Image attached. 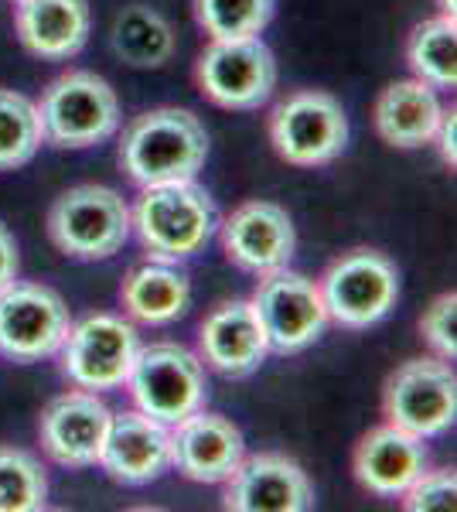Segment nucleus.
Wrapping results in <instances>:
<instances>
[{
    "label": "nucleus",
    "mask_w": 457,
    "mask_h": 512,
    "mask_svg": "<svg viewBox=\"0 0 457 512\" xmlns=\"http://www.w3.org/2000/svg\"><path fill=\"white\" fill-rule=\"evenodd\" d=\"M205 158H209L205 123L178 106L140 113L120 140V168L140 188L191 181L205 168Z\"/></svg>",
    "instance_id": "nucleus-1"
},
{
    "label": "nucleus",
    "mask_w": 457,
    "mask_h": 512,
    "mask_svg": "<svg viewBox=\"0 0 457 512\" xmlns=\"http://www.w3.org/2000/svg\"><path fill=\"white\" fill-rule=\"evenodd\" d=\"M130 229H137L140 246L151 253V260L181 263L209 246L219 229V212L195 178L171 181L144 188L130 212Z\"/></svg>",
    "instance_id": "nucleus-2"
},
{
    "label": "nucleus",
    "mask_w": 457,
    "mask_h": 512,
    "mask_svg": "<svg viewBox=\"0 0 457 512\" xmlns=\"http://www.w3.org/2000/svg\"><path fill=\"white\" fill-rule=\"evenodd\" d=\"M41 134L52 147L86 151L110 140L120 127V99L96 72L72 69L48 82L38 103Z\"/></svg>",
    "instance_id": "nucleus-3"
},
{
    "label": "nucleus",
    "mask_w": 457,
    "mask_h": 512,
    "mask_svg": "<svg viewBox=\"0 0 457 512\" xmlns=\"http://www.w3.org/2000/svg\"><path fill=\"white\" fill-rule=\"evenodd\" d=\"M48 236L72 260H110L130 236V209L106 185H76L48 209Z\"/></svg>",
    "instance_id": "nucleus-4"
},
{
    "label": "nucleus",
    "mask_w": 457,
    "mask_h": 512,
    "mask_svg": "<svg viewBox=\"0 0 457 512\" xmlns=\"http://www.w3.org/2000/svg\"><path fill=\"white\" fill-rule=\"evenodd\" d=\"M127 386L140 414L168 427L202 410L205 393H209L202 359L174 342H154L137 349Z\"/></svg>",
    "instance_id": "nucleus-5"
},
{
    "label": "nucleus",
    "mask_w": 457,
    "mask_h": 512,
    "mask_svg": "<svg viewBox=\"0 0 457 512\" xmlns=\"http://www.w3.org/2000/svg\"><path fill=\"white\" fill-rule=\"evenodd\" d=\"M328 321L352 332L379 325L400 301L396 263L379 250H348L318 280Z\"/></svg>",
    "instance_id": "nucleus-6"
},
{
    "label": "nucleus",
    "mask_w": 457,
    "mask_h": 512,
    "mask_svg": "<svg viewBox=\"0 0 457 512\" xmlns=\"http://www.w3.org/2000/svg\"><path fill=\"white\" fill-rule=\"evenodd\" d=\"M270 144L294 168H321L348 147V117L331 93L297 89L270 113Z\"/></svg>",
    "instance_id": "nucleus-7"
},
{
    "label": "nucleus",
    "mask_w": 457,
    "mask_h": 512,
    "mask_svg": "<svg viewBox=\"0 0 457 512\" xmlns=\"http://www.w3.org/2000/svg\"><path fill=\"white\" fill-rule=\"evenodd\" d=\"M249 304L260 318L270 352L277 355L304 352L328 328V308H324L318 280L294 274L287 267L263 274Z\"/></svg>",
    "instance_id": "nucleus-8"
},
{
    "label": "nucleus",
    "mask_w": 457,
    "mask_h": 512,
    "mask_svg": "<svg viewBox=\"0 0 457 512\" xmlns=\"http://www.w3.org/2000/svg\"><path fill=\"white\" fill-rule=\"evenodd\" d=\"M382 410L393 427L423 437H440L457 417V376L447 359H410L386 379Z\"/></svg>",
    "instance_id": "nucleus-9"
},
{
    "label": "nucleus",
    "mask_w": 457,
    "mask_h": 512,
    "mask_svg": "<svg viewBox=\"0 0 457 512\" xmlns=\"http://www.w3.org/2000/svg\"><path fill=\"white\" fill-rule=\"evenodd\" d=\"M195 82L205 99L222 110H260L277 86V59L260 35L232 41L212 38L195 65Z\"/></svg>",
    "instance_id": "nucleus-10"
},
{
    "label": "nucleus",
    "mask_w": 457,
    "mask_h": 512,
    "mask_svg": "<svg viewBox=\"0 0 457 512\" xmlns=\"http://www.w3.org/2000/svg\"><path fill=\"white\" fill-rule=\"evenodd\" d=\"M69 325V308L52 287L14 280L0 291V355L11 362L28 366L52 359L62 349Z\"/></svg>",
    "instance_id": "nucleus-11"
},
{
    "label": "nucleus",
    "mask_w": 457,
    "mask_h": 512,
    "mask_svg": "<svg viewBox=\"0 0 457 512\" xmlns=\"http://www.w3.org/2000/svg\"><path fill=\"white\" fill-rule=\"evenodd\" d=\"M140 349L137 328L116 315H89L69 325L62 349V373L79 390H116L127 383L134 355Z\"/></svg>",
    "instance_id": "nucleus-12"
},
{
    "label": "nucleus",
    "mask_w": 457,
    "mask_h": 512,
    "mask_svg": "<svg viewBox=\"0 0 457 512\" xmlns=\"http://www.w3.org/2000/svg\"><path fill=\"white\" fill-rule=\"evenodd\" d=\"M110 424L113 410L93 390H69L41 410L38 437L48 458L62 468H89L99 465Z\"/></svg>",
    "instance_id": "nucleus-13"
},
{
    "label": "nucleus",
    "mask_w": 457,
    "mask_h": 512,
    "mask_svg": "<svg viewBox=\"0 0 457 512\" xmlns=\"http://www.w3.org/2000/svg\"><path fill=\"white\" fill-rule=\"evenodd\" d=\"M222 250L229 263H236L246 274H273L284 270L294 260L297 250V229L287 209L277 202H246L222 222Z\"/></svg>",
    "instance_id": "nucleus-14"
},
{
    "label": "nucleus",
    "mask_w": 457,
    "mask_h": 512,
    "mask_svg": "<svg viewBox=\"0 0 457 512\" xmlns=\"http://www.w3.org/2000/svg\"><path fill=\"white\" fill-rule=\"evenodd\" d=\"M222 506L236 512H307L314 506V485L287 454H253L236 465L226 482Z\"/></svg>",
    "instance_id": "nucleus-15"
},
{
    "label": "nucleus",
    "mask_w": 457,
    "mask_h": 512,
    "mask_svg": "<svg viewBox=\"0 0 457 512\" xmlns=\"http://www.w3.org/2000/svg\"><path fill=\"white\" fill-rule=\"evenodd\" d=\"M246 458V441L232 420L195 410L171 431V468L198 485H222Z\"/></svg>",
    "instance_id": "nucleus-16"
},
{
    "label": "nucleus",
    "mask_w": 457,
    "mask_h": 512,
    "mask_svg": "<svg viewBox=\"0 0 457 512\" xmlns=\"http://www.w3.org/2000/svg\"><path fill=\"white\" fill-rule=\"evenodd\" d=\"M103 472L120 485H151L171 468V431L161 420L127 410L113 414L110 434H106L103 454H99Z\"/></svg>",
    "instance_id": "nucleus-17"
},
{
    "label": "nucleus",
    "mask_w": 457,
    "mask_h": 512,
    "mask_svg": "<svg viewBox=\"0 0 457 512\" xmlns=\"http://www.w3.org/2000/svg\"><path fill=\"white\" fill-rule=\"evenodd\" d=\"M355 482L379 499H400L417 478L427 472V448L423 437L403 427L382 424L355 444L352 454Z\"/></svg>",
    "instance_id": "nucleus-18"
},
{
    "label": "nucleus",
    "mask_w": 457,
    "mask_h": 512,
    "mask_svg": "<svg viewBox=\"0 0 457 512\" xmlns=\"http://www.w3.org/2000/svg\"><path fill=\"white\" fill-rule=\"evenodd\" d=\"M198 349L215 373L246 379L267 362L270 345L249 301H226L202 321Z\"/></svg>",
    "instance_id": "nucleus-19"
},
{
    "label": "nucleus",
    "mask_w": 457,
    "mask_h": 512,
    "mask_svg": "<svg viewBox=\"0 0 457 512\" xmlns=\"http://www.w3.org/2000/svg\"><path fill=\"white\" fill-rule=\"evenodd\" d=\"M86 0H18L14 31L31 55L45 62H65L79 55L89 41Z\"/></svg>",
    "instance_id": "nucleus-20"
},
{
    "label": "nucleus",
    "mask_w": 457,
    "mask_h": 512,
    "mask_svg": "<svg viewBox=\"0 0 457 512\" xmlns=\"http://www.w3.org/2000/svg\"><path fill=\"white\" fill-rule=\"evenodd\" d=\"M440 117H444V106H440L437 89L423 79L389 82L372 106L379 137L389 147H403V151L430 144L437 137Z\"/></svg>",
    "instance_id": "nucleus-21"
},
{
    "label": "nucleus",
    "mask_w": 457,
    "mask_h": 512,
    "mask_svg": "<svg viewBox=\"0 0 457 512\" xmlns=\"http://www.w3.org/2000/svg\"><path fill=\"white\" fill-rule=\"evenodd\" d=\"M123 311L140 325H171L191 308V284L178 263L151 260L127 274L120 287Z\"/></svg>",
    "instance_id": "nucleus-22"
},
{
    "label": "nucleus",
    "mask_w": 457,
    "mask_h": 512,
    "mask_svg": "<svg viewBox=\"0 0 457 512\" xmlns=\"http://www.w3.org/2000/svg\"><path fill=\"white\" fill-rule=\"evenodd\" d=\"M110 45L116 59L130 65V69H161L174 55V31L168 18L157 14L154 7L134 4L116 14Z\"/></svg>",
    "instance_id": "nucleus-23"
},
{
    "label": "nucleus",
    "mask_w": 457,
    "mask_h": 512,
    "mask_svg": "<svg viewBox=\"0 0 457 512\" xmlns=\"http://www.w3.org/2000/svg\"><path fill=\"white\" fill-rule=\"evenodd\" d=\"M406 62L413 76L423 79L434 89H454L457 86V35L454 18H430L413 28L406 41Z\"/></svg>",
    "instance_id": "nucleus-24"
},
{
    "label": "nucleus",
    "mask_w": 457,
    "mask_h": 512,
    "mask_svg": "<svg viewBox=\"0 0 457 512\" xmlns=\"http://www.w3.org/2000/svg\"><path fill=\"white\" fill-rule=\"evenodd\" d=\"M41 140L38 106L14 89H0V171L24 168L38 154Z\"/></svg>",
    "instance_id": "nucleus-25"
},
{
    "label": "nucleus",
    "mask_w": 457,
    "mask_h": 512,
    "mask_svg": "<svg viewBox=\"0 0 457 512\" xmlns=\"http://www.w3.org/2000/svg\"><path fill=\"white\" fill-rule=\"evenodd\" d=\"M48 499L45 465L31 451L0 448V512H38Z\"/></svg>",
    "instance_id": "nucleus-26"
},
{
    "label": "nucleus",
    "mask_w": 457,
    "mask_h": 512,
    "mask_svg": "<svg viewBox=\"0 0 457 512\" xmlns=\"http://www.w3.org/2000/svg\"><path fill=\"white\" fill-rule=\"evenodd\" d=\"M277 0H195V18L215 41L256 38L273 21Z\"/></svg>",
    "instance_id": "nucleus-27"
},
{
    "label": "nucleus",
    "mask_w": 457,
    "mask_h": 512,
    "mask_svg": "<svg viewBox=\"0 0 457 512\" xmlns=\"http://www.w3.org/2000/svg\"><path fill=\"white\" fill-rule=\"evenodd\" d=\"M403 509L410 512H447L457 506V475L454 468L423 472L403 495Z\"/></svg>",
    "instance_id": "nucleus-28"
},
{
    "label": "nucleus",
    "mask_w": 457,
    "mask_h": 512,
    "mask_svg": "<svg viewBox=\"0 0 457 512\" xmlns=\"http://www.w3.org/2000/svg\"><path fill=\"white\" fill-rule=\"evenodd\" d=\"M454 325H457V297H454V291L434 297V304L427 308V315L420 318V332H423L427 345L440 355V359H454V355H457Z\"/></svg>",
    "instance_id": "nucleus-29"
},
{
    "label": "nucleus",
    "mask_w": 457,
    "mask_h": 512,
    "mask_svg": "<svg viewBox=\"0 0 457 512\" xmlns=\"http://www.w3.org/2000/svg\"><path fill=\"white\" fill-rule=\"evenodd\" d=\"M18 270H21V256H18V243H14L11 229L0 222V291L11 287L18 280Z\"/></svg>",
    "instance_id": "nucleus-30"
},
{
    "label": "nucleus",
    "mask_w": 457,
    "mask_h": 512,
    "mask_svg": "<svg viewBox=\"0 0 457 512\" xmlns=\"http://www.w3.org/2000/svg\"><path fill=\"white\" fill-rule=\"evenodd\" d=\"M454 130H457V110H444L440 117V127H437V144H440V158H444L447 168L457 164V147H454Z\"/></svg>",
    "instance_id": "nucleus-31"
},
{
    "label": "nucleus",
    "mask_w": 457,
    "mask_h": 512,
    "mask_svg": "<svg viewBox=\"0 0 457 512\" xmlns=\"http://www.w3.org/2000/svg\"><path fill=\"white\" fill-rule=\"evenodd\" d=\"M440 11H444V18H454V0H440Z\"/></svg>",
    "instance_id": "nucleus-32"
},
{
    "label": "nucleus",
    "mask_w": 457,
    "mask_h": 512,
    "mask_svg": "<svg viewBox=\"0 0 457 512\" xmlns=\"http://www.w3.org/2000/svg\"><path fill=\"white\" fill-rule=\"evenodd\" d=\"M14 4H18V0H14Z\"/></svg>",
    "instance_id": "nucleus-33"
}]
</instances>
